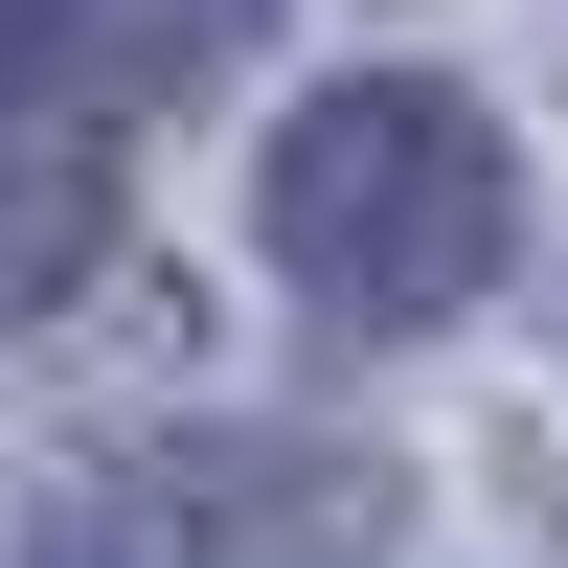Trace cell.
<instances>
[{
	"label": "cell",
	"instance_id": "1",
	"mask_svg": "<svg viewBox=\"0 0 568 568\" xmlns=\"http://www.w3.org/2000/svg\"><path fill=\"white\" fill-rule=\"evenodd\" d=\"M251 227H273V273H296L318 318L433 342V318H478L500 251H524V160H500V114L455 69H342V91H296V136L251 160Z\"/></svg>",
	"mask_w": 568,
	"mask_h": 568
},
{
	"label": "cell",
	"instance_id": "2",
	"mask_svg": "<svg viewBox=\"0 0 568 568\" xmlns=\"http://www.w3.org/2000/svg\"><path fill=\"white\" fill-rule=\"evenodd\" d=\"M91 227H114V160H91V136H45V114H0V318L69 296Z\"/></svg>",
	"mask_w": 568,
	"mask_h": 568
},
{
	"label": "cell",
	"instance_id": "3",
	"mask_svg": "<svg viewBox=\"0 0 568 568\" xmlns=\"http://www.w3.org/2000/svg\"><path fill=\"white\" fill-rule=\"evenodd\" d=\"M227 23H251V0H69V45H114V69H205Z\"/></svg>",
	"mask_w": 568,
	"mask_h": 568
}]
</instances>
